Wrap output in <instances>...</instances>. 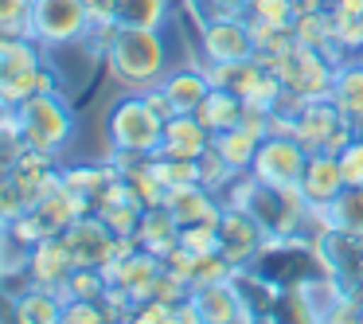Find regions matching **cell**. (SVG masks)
Here are the masks:
<instances>
[{"label":"cell","mask_w":363,"mask_h":324,"mask_svg":"<svg viewBox=\"0 0 363 324\" xmlns=\"http://www.w3.org/2000/svg\"><path fill=\"white\" fill-rule=\"evenodd\" d=\"M258 145H262V137L250 133L246 125H230V129H223V133L211 137V149L219 152V157L227 160L230 168H235V176H246V172H250Z\"/></svg>","instance_id":"44dd1931"},{"label":"cell","mask_w":363,"mask_h":324,"mask_svg":"<svg viewBox=\"0 0 363 324\" xmlns=\"http://www.w3.org/2000/svg\"><path fill=\"white\" fill-rule=\"evenodd\" d=\"M110 74L133 94L160 86L168 74V48L160 40V28H118V35L106 48Z\"/></svg>","instance_id":"6da1fadb"},{"label":"cell","mask_w":363,"mask_h":324,"mask_svg":"<svg viewBox=\"0 0 363 324\" xmlns=\"http://www.w3.org/2000/svg\"><path fill=\"white\" fill-rule=\"evenodd\" d=\"M63 238H67V246H71V254H74V262H79V266L102 269V266H110V262H113L118 235L106 227L98 211L79 215V219H74L71 227L63 230Z\"/></svg>","instance_id":"30bf717a"},{"label":"cell","mask_w":363,"mask_h":324,"mask_svg":"<svg viewBox=\"0 0 363 324\" xmlns=\"http://www.w3.org/2000/svg\"><path fill=\"white\" fill-rule=\"evenodd\" d=\"M203 316H199V305L196 297H184L180 305H176V324H199Z\"/></svg>","instance_id":"f35d334b"},{"label":"cell","mask_w":363,"mask_h":324,"mask_svg":"<svg viewBox=\"0 0 363 324\" xmlns=\"http://www.w3.org/2000/svg\"><path fill=\"white\" fill-rule=\"evenodd\" d=\"M118 176V168H98V164H79V168H67L63 172V184L71 191H79V196H86L90 203H94V196L106 188V184Z\"/></svg>","instance_id":"484cf974"},{"label":"cell","mask_w":363,"mask_h":324,"mask_svg":"<svg viewBox=\"0 0 363 324\" xmlns=\"http://www.w3.org/2000/svg\"><path fill=\"white\" fill-rule=\"evenodd\" d=\"M74 269H79V262H74V254H71L63 235H48L43 242L32 246V258H28V281L32 285L63 289Z\"/></svg>","instance_id":"8fae6325"},{"label":"cell","mask_w":363,"mask_h":324,"mask_svg":"<svg viewBox=\"0 0 363 324\" xmlns=\"http://www.w3.org/2000/svg\"><path fill=\"white\" fill-rule=\"evenodd\" d=\"M215 12H246V0H215Z\"/></svg>","instance_id":"7bdbcfd3"},{"label":"cell","mask_w":363,"mask_h":324,"mask_svg":"<svg viewBox=\"0 0 363 324\" xmlns=\"http://www.w3.org/2000/svg\"><path fill=\"white\" fill-rule=\"evenodd\" d=\"M246 16L269 20V24H293V0H246Z\"/></svg>","instance_id":"d590c367"},{"label":"cell","mask_w":363,"mask_h":324,"mask_svg":"<svg viewBox=\"0 0 363 324\" xmlns=\"http://www.w3.org/2000/svg\"><path fill=\"white\" fill-rule=\"evenodd\" d=\"M355 129H359V133H363V118H359V121H355Z\"/></svg>","instance_id":"f6af8a7d"},{"label":"cell","mask_w":363,"mask_h":324,"mask_svg":"<svg viewBox=\"0 0 363 324\" xmlns=\"http://www.w3.org/2000/svg\"><path fill=\"white\" fill-rule=\"evenodd\" d=\"M12 125H16V106L0 98V133H4V129H12Z\"/></svg>","instance_id":"60d3db41"},{"label":"cell","mask_w":363,"mask_h":324,"mask_svg":"<svg viewBox=\"0 0 363 324\" xmlns=\"http://www.w3.org/2000/svg\"><path fill=\"white\" fill-rule=\"evenodd\" d=\"M152 297L168 301V305H180L184 297H191V281L180 274H172V269H160L157 281H152Z\"/></svg>","instance_id":"8d00e7d4"},{"label":"cell","mask_w":363,"mask_h":324,"mask_svg":"<svg viewBox=\"0 0 363 324\" xmlns=\"http://www.w3.org/2000/svg\"><path fill=\"white\" fill-rule=\"evenodd\" d=\"M137 242H141L145 250H152V254L164 258V254L180 242V219H176L164 203H160V207H145L141 227H137Z\"/></svg>","instance_id":"d6986e66"},{"label":"cell","mask_w":363,"mask_h":324,"mask_svg":"<svg viewBox=\"0 0 363 324\" xmlns=\"http://www.w3.org/2000/svg\"><path fill=\"white\" fill-rule=\"evenodd\" d=\"M32 0H0V35H28Z\"/></svg>","instance_id":"d6a6232c"},{"label":"cell","mask_w":363,"mask_h":324,"mask_svg":"<svg viewBox=\"0 0 363 324\" xmlns=\"http://www.w3.org/2000/svg\"><path fill=\"white\" fill-rule=\"evenodd\" d=\"M207 63H238L254 59V35L246 24V12H215L199 32Z\"/></svg>","instance_id":"ba28073f"},{"label":"cell","mask_w":363,"mask_h":324,"mask_svg":"<svg viewBox=\"0 0 363 324\" xmlns=\"http://www.w3.org/2000/svg\"><path fill=\"white\" fill-rule=\"evenodd\" d=\"M180 246L191 250L196 258L215 254L219 250V223H188V227H180Z\"/></svg>","instance_id":"f1b7e54d"},{"label":"cell","mask_w":363,"mask_h":324,"mask_svg":"<svg viewBox=\"0 0 363 324\" xmlns=\"http://www.w3.org/2000/svg\"><path fill=\"white\" fill-rule=\"evenodd\" d=\"M238 269L230 266L227 258H223L219 250L215 254H203V258H196V266H191V289H203V285H215V281H227V277H235Z\"/></svg>","instance_id":"f546056e"},{"label":"cell","mask_w":363,"mask_h":324,"mask_svg":"<svg viewBox=\"0 0 363 324\" xmlns=\"http://www.w3.org/2000/svg\"><path fill=\"white\" fill-rule=\"evenodd\" d=\"M63 320L67 324H106V320H118V313L106 301H67Z\"/></svg>","instance_id":"4dcf8cb0"},{"label":"cell","mask_w":363,"mask_h":324,"mask_svg":"<svg viewBox=\"0 0 363 324\" xmlns=\"http://www.w3.org/2000/svg\"><path fill=\"white\" fill-rule=\"evenodd\" d=\"M230 180H235V168H230L215 149H207L203 157H199V184L211 188V191H219V188H227Z\"/></svg>","instance_id":"1f68e13d"},{"label":"cell","mask_w":363,"mask_h":324,"mask_svg":"<svg viewBox=\"0 0 363 324\" xmlns=\"http://www.w3.org/2000/svg\"><path fill=\"white\" fill-rule=\"evenodd\" d=\"M324 9H328V0H293V12L297 16L301 12H324Z\"/></svg>","instance_id":"b9f144b4"},{"label":"cell","mask_w":363,"mask_h":324,"mask_svg":"<svg viewBox=\"0 0 363 324\" xmlns=\"http://www.w3.org/2000/svg\"><path fill=\"white\" fill-rule=\"evenodd\" d=\"M24 211H32L24 199V191L16 188V180H12L9 172H0V223H12L20 219Z\"/></svg>","instance_id":"e575fe53"},{"label":"cell","mask_w":363,"mask_h":324,"mask_svg":"<svg viewBox=\"0 0 363 324\" xmlns=\"http://www.w3.org/2000/svg\"><path fill=\"white\" fill-rule=\"evenodd\" d=\"M129 320H137V324H176V305H168V301H160V297H149L129 313Z\"/></svg>","instance_id":"74e56055"},{"label":"cell","mask_w":363,"mask_h":324,"mask_svg":"<svg viewBox=\"0 0 363 324\" xmlns=\"http://www.w3.org/2000/svg\"><path fill=\"white\" fill-rule=\"evenodd\" d=\"M242 98L238 94H230V90H223V86H211V94L199 102V110H196V118L203 121V129L207 133H223V129H230V125H238L242 121Z\"/></svg>","instance_id":"7402d4cb"},{"label":"cell","mask_w":363,"mask_h":324,"mask_svg":"<svg viewBox=\"0 0 363 324\" xmlns=\"http://www.w3.org/2000/svg\"><path fill=\"white\" fill-rule=\"evenodd\" d=\"M328 9L340 12V16H363V0H332Z\"/></svg>","instance_id":"ab89813d"},{"label":"cell","mask_w":363,"mask_h":324,"mask_svg":"<svg viewBox=\"0 0 363 324\" xmlns=\"http://www.w3.org/2000/svg\"><path fill=\"white\" fill-rule=\"evenodd\" d=\"M164 207L180 219V227H188V223H219V215H223V203L215 199L211 188H203V184L168 188Z\"/></svg>","instance_id":"9a60e30c"},{"label":"cell","mask_w":363,"mask_h":324,"mask_svg":"<svg viewBox=\"0 0 363 324\" xmlns=\"http://www.w3.org/2000/svg\"><path fill=\"white\" fill-rule=\"evenodd\" d=\"M340 157V172H344V184L347 188H363V133L355 129V137L347 141L344 152H336Z\"/></svg>","instance_id":"836d02e7"},{"label":"cell","mask_w":363,"mask_h":324,"mask_svg":"<svg viewBox=\"0 0 363 324\" xmlns=\"http://www.w3.org/2000/svg\"><path fill=\"white\" fill-rule=\"evenodd\" d=\"M293 137L308 152H344L355 137V121H347L332 106V98H313L293 113Z\"/></svg>","instance_id":"277c9868"},{"label":"cell","mask_w":363,"mask_h":324,"mask_svg":"<svg viewBox=\"0 0 363 324\" xmlns=\"http://www.w3.org/2000/svg\"><path fill=\"white\" fill-rule=\"evenodd\" d=\"M211 86H215V82H211V74H207V67H203V71L184 67V71L164 74V82H160V90L168 94V102H172L176 113H196L199 102L211 94Z\"/></svg>","instance_id":"e0dca14e"},{"label":"cell","mask_w":363,"mask_h":324,"mask_svg":"<svg viewBox=\"0 0 363 324\" xmlns=\"http://www.w3.org/2000/svg\"><path fill=\"white\" fill-rule=\"evenodd\" d=\"M332 106L344 113L347 121L363 118V67L355 63H336V74H332V90H328Z\"/></svg>","instance_id":"ffe728a7"},{"label":"cell","mask_w":363,"mask_h":324,"mask_svg":"<svg viewBox=\"0 0 363 324\" xmlns=\"http://www.w3.org/2000/svg\"><path fill=\"white\" fill-rule=\"evenodd\" d=\"M191 297H196V305H199L203 324L250 320V305L238 297V289L230 285V277H227V281H215V285H203V289H191Z\"/></svg>","instance_id":"5bb4252c"},{"label":"cell","mask_w":363,"mask_h":324,"mask_svg":"<svg viewBox=\"0 0 363 324\" xmlns=\"http://www.w3.org/2000/svg\"><path fill=\"white\" fill-rule=\"evenodd\" d=\"M32 211L43 219V227H48L51 235H63V230L71 227L79 215L94 211V203H90L86 196H79V191H71L67 184H59L55 191H48V196H43L40 203L32 207Z\"/></svg>","instance_id":"2e32d148"},{"label":"cell","mask_w":363,"mask_h":324,"mask_svg":"<svg viewBox=\"0 0 363 324\" xmlns=\"http://www.w3.org/2000/svg\"><path fill=\"white\" fill-rule=\"evenodd\" d=\"M320 55H324V51H313V48H301V43H297V48L285 55L281 71H277L281 86L289 90V94L305 98V102H313V98H328L336 67L324 63Z\"/></svg>","instance_id":"9c48e42d"},{"label":"cell","mask_w":363,"mask_h":324,"mask_svg":"<svg viewBox=\"0 0 363 324\" xmlns=\"http://www.w3.org/2000/svg\"><path fill=\"white\" fill-rule=\"evenodd\" d=\"M305 160H308V149L297 141V137L269 133V137H262L258 152H254L250 176L262 180L266 188H289V184H301Z\"/></svg>","instance_id":"8992f818"},{"label":"cell","mask_w":363,"mask_h":324,"mask_svg":"<svg viewBox=\"0 0 363 324\" xmlns=\"http://www.w3.org/2000/svg\"><path fill=\"white\" fill-rule=\"evenodd\" d=\"M16 129L28 149L59 152L71 141V110L63 106V98L55 90H40V94L16 106Z\"/></svg>","instance_id":"3957f363"},{"label":"cell","mask_w":363,"mask_h":324,"mask_svg":"<svg viewBox=\"0 0 363 324\" xmlns=\"http://www.w3.org/2000/svg\"><path fill=\"white\" fill-rule=\"evenodd\" d=\"M293 35H297L301 48L313 51H336V28H332V12H301L293 16ZM340 55V51H336Z\"/></svg>","instance_id":"cb8c5ba5"},{"label":"cell","mask_w":363,"mask_h":324,"mask_svg":"<svg viewBox=\"0 0 363 324\" xmlns=\"http://www.w3.org/2000/svg\"><path fill=\"white\" fill-rule=\"evenodd\" d=\"M59 293H63V301H102L106 297V274L102 269H90V266H79Z\"/></svg>","instance_id":"4316f807"},{"label":"cell","mask_w":363,"mask_h":324,"mask_svg":"<svg viewBox=\"0 0 363 324\" xmlns=\"http://www.w3.org/2000/svg\"><path fill=\"white\" fill-rule=\"evenodd\" d=\"M164 141V118L145 102V94H129L110 110V145L121 157H152Z\"/></svg>","instance_id":"7a4b0ae2"},{"label":"cell","mask_w":363,"mask_h":324,"mask_svg":"<svg viewBox=\"0 0 363 324\" xmlns=\"http://www.w3.org/2000/svg\"><path fill=\"white\" fill-rule=\"evenodd\" d=\"M207 149H211V133L203 129V121H199L196 113H176V118L164 121V141H160L157 152L199 160ZM157 152H152V157H157Z\"/></svg>","instance_id":"4fadbf2b"},{"label":"cell","mask_w":363,"mask_h":324,"mask_svg":"<svg viewBox=\"0 0 363 324\" xmlns=\"http://www.w3.org/2000/svg\"><path fill=\"white\" fill-rule=\"evenodd\" d=\"M352 59H355V63H359V67H363V48H359V51H355V55H352Z\"/></svg>","instance_id":"ee69618b"},{"label":"cell","mask_w":363,"mask_h":324,"mask_svg":"<svg viewBox=\"0 0 363 324\" xmlns=\"http://www.w3.org/2000/svg\"><path fill=\"white\" fill-rule=\"evenodd\" d=\"M90 32V16L82 0H32V20L28 35L40 48H63V43H82Z\"/></svg>","instance_id":"5b68a950"},{"label":"cell","mask_w":363,"mask_h":324,"mask_svg":"<svg viewBox=\"0 0 363 324\" xmlns=\"http://www.w3.org/2000/svg\"><path fill=\"white\" fill-rule=\"evenodd\" d=\"M63 293L59 289H43V285H28L24 293H16L12 301V316L24 324H59L63 320Z\"/></svg>","instance_id":"ac0fdd59"},{"label":"cell","mask_w":363,"mask_h":324,"mask_svg":"<svg viewBox=\"0 0 363 324\" xmlns=\"http://www.w3.org/2000/svg\"><path fill=\"white\" fill-rule=\"evenodd\" d=\"M98 215H102V223L113 230V235H137V227H141V215H145V207L137 203V199H118V203H106V207H98Z\"/></svg>","instance_id":"83f0119b"},{"label":"cell","mask_w":363,"mask_h":324,"mask_svg":"<svg viewBox=\"0 0 363 324\" xmlns=\"http://www.w3.org/2000/svg\"><path fill=\"white\" fill-rule=\"evenodd\" d=\"M269 230L262 227L258 215H250L246 207H223L219 215V254L230 262L235 269H246L254 258L262 254V238Z\"/></svg>","instance_id":"52a82bcc"},{"label":"cell","mask_w":363,"mask_h":324,"mask_svg":"<svg viewBox=\"0 0 363 324\" xmlns=\"http://www.w3.org/2000/svg\"><path fill=\"white\" fill-rule=\"evenodd\" d=\"M344 172H340V157L336 152H308L305 172H301V191L313 207H332L336 196L344 191Z\"/></svg>","instance_id":"7c38bea8"},{"label":"cell","mask_w":363,"mask_h":324,"mask_svg":"<svg viewBox=\"0 0 363 324\" xmlns=\"http://www.w3.org/2000/svg\"><path fill=\"white\" fill-rule=\"evenodd\" d=\"M168 0H121L118 20L125 28H164Z\"/></svg>","instance_id":"d4e9b609"},{"label":"cell","mask_w":363,"mask_h":324,"mask_svg":"<svg viewBox=\"0 0 363 324\" xmlns=\"http://www.w3.org/2000/svg\"><path fill=\"white\" fill-rule=\"evenodd\" d=\"M324 211V227H332L344 238H363V188H344L332 207Z\"/></svg>","instance_id":"603a6c76"}]
</instances>
